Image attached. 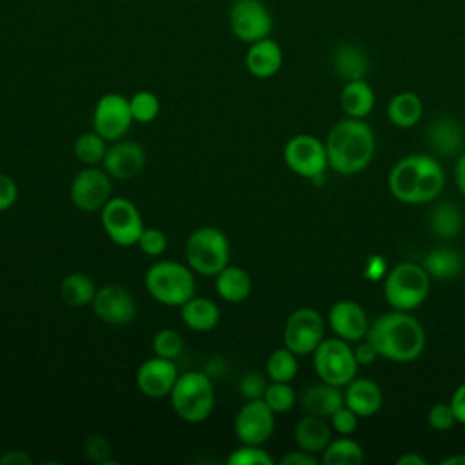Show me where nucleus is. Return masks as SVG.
Masks as SVG:
<instances>
[{"instance_id": "25", "label": "nucleus", "mask_w": 465, "mask_h": 465, "mask_svg": "<svg viewBox=\"0 0 465 465\" xmlns=\"http://www.w3.org/2000/svg\"><path fill=\"white\" fill-rule=\"evenodd\" d=\"M331 423L325 421L322 416L305 414L300 418L294 425L292 436L298 449H303L311 454H320L325 450V447L331 443Z\"/></svg>"}, {"instance_id": "48", "label": "nucleus", "mask_w": 465, "mask_h": 465, "mask_svg": "<svg viewBox=\"0 0 465 465\" xmlns=\"http://www.w3.org/2000/svg\"><path fill=\"white\" fill-rule=\"evenodd\" d=\"M354 356H356L358 365H371V363L378 358V352H376V349L365 340L363 343H360V345L354 349Z\"/></svg>"}, {"instance_id": "49", "label": "nucleus", "mask_w": 465, "mask_h": 465, "mask_svg": "<svg viewBox=\"0 0 465 465\" xmlns=\"http://www.w3.org/2000/svg\"><path fill=\"white\" fill-rule=\"evenodd\" d=\"M33 463V458L25 450H7L0 456V465H29Z\"/></svg>"}, {"instance_id": "41", "label": "nucleus", "mask_w": 465, "mask_h": 465, "mask_svg": "<svg viewBox=\"0 0 465 465\" xmlns=\"http://www.w3.org/2000/svg\"><path fill=\"white\" fill-rule=\"evenodd\" d=\"M269 381L271 380L267 378L265 372L247 371L238 381V391L245 400H262Z\"/></svg>"}, {"instance_id": "29", "label": "nucleus", "mask_w": 465, "mask_h": 465, "mask_svg": "<svg viewBox=\"0 0 465 465\" xmlns=\"http://www.w3.org/2000/svg\"><path fill=\"white\" fill-rule=\"evenodd\" d=\"M387 118L396 127H414L423 116V102L412 91H403L394 94L387 102Z\"/></svg>"}, {"instance_id": "36", "label": "nucleus", "mask_w": 465, "mask_h": 465, "mask_svg": "<svg viewBox=\"0 0 465 465\" xmlns=\"http://www.w3.org/2000/svg\"><path fill=\"white\" fill-rule=\"evenodd\" d=\"M129 107H131V114H133L134 124H142V125L153 124L158 118L160 111H162L160 98L153 91H147V89L136 91L129 98Z\"/></svg>"}, {"instance_id": "40", "label": "nucleus", "mask_w": 465, "mask_h": 465, "mask_svg": "<svg viewBox=\"0 0 465 465\" xmlns=\"http://www.w3.org/2000/svg\"><path fill=\"white\" fill-rule=\"evenodd\" d=\"M138 249L145 254V256H151V258H158L162 256L165 251H167V245H169V238L167 234L158 229V227H143L138 242H136Z\"/></svg>"}, {"instance_id": "22", "label": "nucleus", "mask_w": 465, "mask_h": 465, "mask_svg": "<svg viewBox=\"0 0 465 465\" xmlns=\"http://www.w3.org/2000/svg\"><path fill=\"white\" fill-rule=\"evenodd\" d=\"M341 387L331 383H314L302 391L300 394V407L305 414H314L322 418H329L336 409H340L345 400Z\"/></svg>"}, {"instance_id": "33", "label": "nucleus", "mask_w": 465, "mask_h": 465, "mask_svg": "<svg viewBox=\"0 0 465 465\" xmlns=\"http://www.w3.org/2000/svg\"><path fill=\"white\" fill-rule=\"evenodd\" d=\"M109 142L96 131H87L76 136L73 142V154L82 165H102Z\"/></svg>"}, {"instance_id": "44", "label": "nucleus", "mask_w": 465, "mask_h": 465, "mask_svg": "<svg viewBox=\"0 0 465 465\" xmlns=\"http://www.w3.org/2000/svg\"><path fill=\"white\" fill-rule=\"evenodd\" d=\"M84 454L96 463H105L111 456V445L104 436H89L84 443Z\"/></svg>"}, {"instance_id": "12", "label": "nucleus", "mask_w": 465, "mask_h": 465, "mask_svg": "<svg viewBox=\"0 0 465 465\" xmlns=\"http://www.w3.org/2000/svg\"><path fill=\"white\" fill-rule=\"evenodd\" d=\"M325 338V322L312 307H300L283 325V345L298 356L312 354Z\"/></svg>"}, {"instance_id": "30", "label": "nucleus", "mask_w": 465, "mask_h": 465, "mask_svg": "<svg viewBox=\"0 0 465 465\" xmlns=\"http://www.w3.org/2000/svg\"><path fill=\"white\" fill-rule=\"evenodd\" d=\"M96 285L93 282V278L85 272H71L67 274L58 287V294L60 300L73 307V309H82L91 305L94 294H96Z\"/></svg>"}, {"instance_id": "13", "label": "nucleus", "mask_w": 465, "mask_h": 465, "mask_svg": "<svg viewBox=\"0 0 465 465\" xmlns=\"http://www.w3.org/2000/svg\"><path fill=\"white\" fill-rule=\"evenodd\" d=\"M134 124L129 98L120 93H105L102 94L93 109L91 125L100 136H104L109 143L120 138H125L127 131Z\"/></svg>"}, {"instance_id": "1", "label": "nucleus", "mask_w": 465, "mask_h": 465, "mask_svg": "<svg viewBox=\"0 0 465 465\" xmlns=\"http://www.w3.org/2000/svg\"><path fill=\"white\" fill-rule=\"evenodd\" d=\"M365 340L378 356L392 361H412L425 349V329L409 311H391L369 323Z\"/></svg>"}, {"instance_id": "23", "label": "nucleus", "mask_w": 465, "mask_h": 465, "mask_svg": "<svg viewBox=\"0 0 465 465\" xmlns=\"http://www.w3.org/2000/svg\"><path fill=\"white\" fill-rule=\"evenodd\" d=\"M427 142L434 153L441 156H452L463 147L465 133L456 118L440 116L429 125Z\"/></svg>"}, {"instance_id": "7", "label": "nucleus", "mask_w": 465, "mask_h": 465, "mask_svg": "<svg viewBox=\"0 0 465 465\" xmlns=\"http://www.w3.org/2000/svg\"><path fill=\"white\" fill-rule=\"evenodd\" d=\"M430 289V276L420 263L401 262L394 265L383 283L387 303L396 311H414L420 307Z\"/></svg>"}, {"instance_id": "24", "label": "nucleus", "mask_w": 465, "mask_h": 465, "mask_svg": "<svg viewBox=\"0 0 465 465\" xmlns=\"http://www.w3.org/2000/svg\"><path fill=\"white\" fill-rule=\"evenodd\" d=\"M182 323L194 332H209L213 331L222 318L220 307L216 302L205 296H191L185 303L180 305Z\"/></svg>"}, {"instance_id": "39", "label": "nucleus", "mask_w": 465, "mask_h": 465, "mask_svg": "<svg viewBox=\"0 0 465 465\" xmlns=\"http://www.w3.org/2000/svg\"><path fill=\"white\" fill-rule=\"evenodd\" d=\"M229 465H272L274 460L269 454V450L263 449V445H251V443H240L229 458Z\"/></svg>"}, {"instance_id": "52", "label": "nucleus", "mask_w": 465, "mask_h": 465, "mask_svg": "<svg viewBox=\"0 0 465 465\" xmlns=\"http://www.w3.org/2000/svg\"><path fill=\"white\" fill-rule=\"evenodd\" d=\"M441 465H465V454H454L441 461Z\"/></svg>"}, {"instance_id": "20", "label": "nucleus", "mask_w": 465, "mask_h": 465, "mask_svg": "<svg viewBox=\"0 0 465 465\" xmlns=\"http://www.w3.org/2000/svg\"><path fill=\"white\" fill-rule=\"evenodd\" d=\"M283 65V51L282 45L271 38L265 36L262 40H256L249 44L245 53V69L251 76L265 80L274 76Z\"/></svg>"}, {"instance_id": "9", "label": "nucleus", "mask_w": 465, "mask_h": 465, "mask_svg": "<svg viewBox=\"0 0 465 465\" xmlns=\"http://www.w3.org/2000/svg\"><path fill=\"white\" fill-rule=\"evenodd\" d=\"M100 223L105 236L118 247L136 245L145 227L138 205L124 196H113L102 207Z\"/></svg>"}, {"instance_id": "2", "label": "nucleus", "mask_w": 465, "mask_h": 465, "mask_svg": "<svg viewBox=\"0 0 465 465\" xmlns=\"http://www.w3.org/2000/svg\"><path fill=\"white\" fill-rule=\"evenodd\" d=\"M387 185L391 194L403 203H425L441 193L445 173L434 156L409 154L392 165Z\"/></svg>"}, {"instance_id": "4", "label": "nucleus", "mask_w": 465, "mask_h": 465, "mask_svg": "<svg viewBox=\"0 0 465 465\" xmlns=\"http://www.w3.org/2000/svg\"><path fill=\"white\" fill-rule=\"evenodd\" d=\"M143 287L154 302L167 307H180L196 294V276L187 263L160 260L147 267Z\"/></svg>"}, {"instance_id": "8", "label": "nucleus", "mask_w": 465, "mask_h": 465, "mask_svg": "<svg viewBox=\"0 0 465 465\" xmlns=\"http://www.w3.org/2000/svg\"><path fill=\"white\" fill-rule=\"evenodd\" d=\"M312 367L320 381L345 387L351 380L356 378L358 361L354 349L349 341L334 336L323 338L322 343L312 352Z\"/></svg>"}, {"instance_id": "45", "label": "nucleus", "mask_w": 465, "mask_h": 465, "mask_svg": "<svg viewBox=\"0 0 465 465\" xmlns=\"http://www.w3.org/2000/svg\"><path fill=\"white\" fill-rule=\"evenodd\" d=\"M18 200V185L16 182L5 174L0 173V213L9 211Z\"/></svg>"}, {"instance_id": "6", "label": "nucleus", "mask_w": 465, "mask_h": 465, "mask_svg": "<svg viewBox=\"0 0 465 465\" xmlns=\"http://www.w3.org/2000/svg\"><path fill=\"white\" fill-rule=\"evenodd\" d=\"M185 263L194 274L214 278L231 263V243L227 234L213 225L194 229L185 240Z\"/></svg>"}, {"instance_id": "32", "label": "nucleus", "mask_w": 465, "mask_h": 465, "mask_svg": "<svg viewBox=\"0 0 465 465\" xmlns=\"http://www.w3.org/2000/svg\"><path fill=\"white\" fill-rule=\"evenodd\" d=\"M429 227L436 236L443 240L454 238L463 227L461 211L450 202H441L430 211Z\"/></svg>"}, {"instance_id": "35", "label": "nucleus", "mask_w": 465, "mask_h": 465, "mask_svg": "<svg viewBox=\"0 0 465 465\" xmlns=\"http://www.w3.org/2000/svg\"><path fill=\"white\" fill-rule=\"evenodd\" d=\"M363 461V449L358 441L349 436L331 440V443L322 452V463L325 465H356Z\"/></svg>"}, {"instance_id": "27", "label": "nucleus", "mask_w": 465, "mask_h": 465, "mask_svg": "<svg viewBox=\"0 0 465 465\" xmlns=\"http://www.w3.org/2000/svg\"><path fill=\"white\" fill-rule=\"evenodd\" d=\"M332 69L345 82L361 80L369 73V56L358 44L343 42L332 53Z\"/></svg>"}, {"instance_id": "10", "label": "nucleus", "mask_w": 465, "mask_h": 465, "mask_svg": "<svg viewBox=\"0 0 465 465\" xmlns=\"http://www.w3.org/2000/svg\"><path fill=\"white\" fill-rule=\"evenodd\" d=\"M69 198L82 213H100L113 198V178L102 165H84L71 180Z\"/></svg>"}, {"instance_id": "50", "label": "nucleus", "mask_w": 465, "mask_h": 465, "mask_svg": "<svg viewBox=\"0 0 465 465\" xmlns=\"http://www.w3.org/2000/svg\"><path fill=\"white\" fill-rule=\"evenodd\" d=\"M454 182H456V187L460 189V193L465 196V153L460 154V158L456 160Z\"/></svg>"}, {"instance_id": "42", "label": "nucleus", "mask_w": 465, "mask_h": 465, "mask_svg": "<svg viewBox=\"0 0 465 465\" xmlns=\"http://www.w3.org/2000/svg\"><path fill=\"white\" fill-rule=\"evenodd\" d=\"M358 414L352 411V409H349L345 403L340 407V409H336L331 416H329V421H331V427H332V430H336L338 434H341V436H349V434H352L354 430H356V427H358Z\"/></svg>"}, {"instance_id": "37", "label": "nucleus", "mask_w": 465, "mask_h": 465, "mask_svg": "<svg viewBox=\"0 0 465 465\" xmlns=\"http://www.w3.org/2000/svg\"><path fill=\"white\" fill-rule=\"evenodd\" d=\"M262 400L269 405V409L274 414H283V412H289L294 407L298 396H296V391L292 389L291 383H287V381H269Z\"/></svg>"}, {"instance_id": "16", "label": "nucleus", "mask_w": 465, "mask_h": 465, "mask_svg": "<svg viewBox=\"0 0 465 465\" xmlns=\"http://www.w3.org/2000/svg\"><path fill=\"white\" fill-rule=\"evenodd\" d=\"M94 316L113 327L129 325L136 316V302L129 289L118 283H107L96 289L91 302Z\"/></svg>"}, {"instance_id": "38", "label": "nucleus", "mask_w": 465, "mask_h": 465, "mask_svg": "<svg viewBox=\"0 0 465 465\" xmlns=\"http://www.w3.org/2000/svg\"><path fill=\"white\" fill-rule=\"evenodd\" d=\"M151 349L154 356L176 360L183 351V338L176 329H160L151 340Z\"/></svg>"}, {"instance_id": "34", "label": "nucleus", "mask_w": 465, "mask_h": 465, "mask_svg": "<svg viewBox=\"0 0 465 465\" xmlns=\"http://www.w3.org/2000/svg\"><path fill=\"white\" fill-rule=\"evenodd\" d=\"M265 374L271 381L291 383L298 374V354H294L285 345L274 349L265 361Z\"/></svg>"}, {"instance_id": "28", "label": "nucleus", "mask_w": 465, "mask_h": 465, "mask_svg": "<svg viewBox=\"0 0 465 465\" xmlns=\"http://www.w3.org/2000/svg\"><path fill=\"white\" fill-rule=\"evenodd\" d=\"M374 91L365 78L345 82L340 93V105L343 113L351 118H365L367 114H371V111L374 109Z\"/></svg>"}, {"instance_id": "5", "label": "nucleus", "mask_w": 465, "mask_h": 465, "mask_svg": "<svg viewBox=\"0 0 465 465\" xmlns=\"http://www.w3.org/2000/svg\"><path fill=\"white\" fill-rule=\"evenodd\" d=\"M174 414L185 423H202L214 411V385L207 371H185L169 394Z\"/></svg>"}, {"instance_id": "11", "label": "nucleus", "mask_w": 465, "mask_h": 465, "mask_svg": "<svg viewBox=\"0 0 465 465\" xmlns=\"http://www.w3.org/2000/svg\"><path fill=\"white\" fill-rule=\"evenodd\" d=\"M283 162L294 174L316 180L329 167L325 142L307 133L294 134L283 145Z\"/></svg>"}, {"instance_id": "18", "label": "nucleus", "mask_w": 465, "mask_h": 465, "mask_svg": "<svg viewBox=\"0 0 465 465\" xmlns=\"http://www.w3.org/2000/svg\"><path fill=\"white\" fill-rule=\"evenodd\" d=\"M147 153L142 143L120 138L109 143L102 167L113 180H133L143 171Z\"/></svg>"}, {"instance_id": "3", "label": "nucleus", "mask_w": 465, "mask_h": 465, "mask_svg": "<svg viewBox=\"0 0 465 465\" xmlns=\"http://www.w3.org/2000/svg\"><path fill=\"white\" fill-rule=\"evenodd\" d=\"M329 167L338 174L349 176L363 171L376 149V138L363 118H351L338 122L325 138Z\"/></svg>"}, {"instance_id": "51", "label": "nucleus", "mask_w": 465, "mask_h": 465, "mask_svg": "<svg viewBox=\"0 0 465 465\" xmlns=\"http://www.w3.org/2000/svg\"><path fill=\"white\" fill-rule=\"evenodd\" d=\"M398 465H427V460L418 452H405L396 460Z\"/></svg>"}, {"instance_id": "21", "label": "nucleus", "mask_w": 465, "mask_h": 465, "mask_svg": "<svg viewBox=\"0 0 465 465\" xmlns=\"http://www.w3.org/2000/svg\"><path fill=\"white\" fill-rule=\"evenodd\" d=\"M343 400L349 409H352L360 418L374 416L381 409V389L376 381L369 378H354L345 385Z\"/></svg>"}, {"instance_id": "47", "label": "nucleus", "mask_w": 465, "mask_h": 465, "mask_svg": "<svg viewBox=\"0 0 465 465\" xmlns=\"http://www.w3.org/2000/svg\"><path fill=\"white\" fill-rule=\"evenodd\" d=\"M450 409L456 416V421L465 425V383L458 385L450 396Z\"/></svg>"}, {"instance_id": "15", "label": "nucleus", "mask_w": 465, "mask_h": 465, "mask_svg": "<svg viewBox=\"0 0 465 465\" xmlns=\"http://www.w3.org/2000/svg\"><path fill=\"white\" fill-rule=\"evenodd\" d=\"M276 414L263 400H245L232 420V430L240 443L263 445L274 432Z\"/></svg>"}, {"instance_id": "19", "label": "nucleus", "mask_w": 465, "mask_h": 465, "mask_svg": "<svg viewBox=\"0 0 465 465\" xmlns=\"http://www.w3.org/2000/svg\"><path fill=\"white\" fill-rule=\"evenodd\" d=\"M329 325L334 334L345 341L365 340L369 331L367 312L358 302L340 300L329 311Z\"/></svg>"}, {"instance_id": "43", "label": "nucleus", "mask_w": 465, "mask_h": 465, "mask_svg": "<svg viewBox=\"0 0 465 465\" xmlns=\"http://www.w3.org/2000/svg\"><path fill=\"white\" fill-rule=\"evenodd\" d=\"M427 421L434 430H449L458 423L450 403H434L427 412Z\"/></svg>"}, {"instance_id": "14", "label": "nucleus", "mask_w": 465, "mask_h": 465, "mask_svg": "<svg viewBox=\"0 0 465 465\" xmlns=\"http://www.w3.org/2000/svg\"><path fill=\"white\" fill-rule=\"evenodd\" d=\"M229 27L245 44H252L272 31V15L262 0H234L229 7Z\"/></svg>"}, {"instance_id": "31", "label": "nucleus", "mask_w": 465, "mask_h": 465, "mask_svg": "<svg viewBox=\"0 0 465 465\" xmlns=\"http://www.w3.org/2000/svg\"><path fill=\"white\" fill-rule=\"evenodd\" d=\"M421 265H423V269L427 271V274L430 278L450 280V278H456L461 272L463 258L458 251L449 249V247H441V249L430 251L423 258Z\"/></svg>"}, {"instance_id": "17", "label": "nucleus", "mask_w": 465, "mask_h": 465, "mask_svg": "<svg viewBox=\"0 0 465 465\" xmlns=\"http://www.w3.org/2000/svg\"><path fill=\"white\" fill-rule=\"evenodd\" d=\"M178 367L174 365V360L151 356L140 363L136 369V387L138 391L151 400H162L169 398L176 380H178Z\"/></svg>"}, {"instance_id": "26", "label": "nucleus", "mask_w": 465, "mask_h": 465, "mask_svg": "<svg viewBox=\"0 0 465 465\" xmlns=\"http://www.w3.org/2000/svg\"><path fill=\"white\" fill-rule=\"evenodd\" d=\"M214 291L227 303H242L252 292V278L240 265H225L214 276Z\"/></svg>"}, {"instance_id": "46", "label": "nucleus", "mask_w": 465, "mask_h": 465, "mask_svg": "<svg viewBox=\"0 0 465 465\" xmlns=\"http://www.w3.org/2000/svg\"><path fill=\"white\" fill-rule=\"evenodd\" d=\"M280 463L282 465H316L318 458H316V454H311L303 449H296V450H289L287 454H283Z\"/></svg>"}]
</instances>
